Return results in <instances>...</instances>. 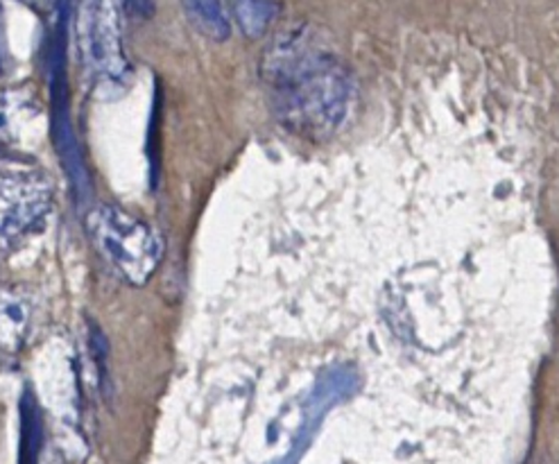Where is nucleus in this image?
Wrapping results in <instances>:
<instances>
[{
    "instance_id": "3",
    "label": "nucleus",
    "mask_w": 559,
    "mask_h": 464,
    "mask_svg": "<svg viewBox=\"0 0 559 464\" xmlns=\"http://www.w3.org/2000/svg\"><path fill=\"white\" fill-rule=\"evenodd\" d=\"M67 8H61V16L55 23V33L48 50V82H50V116H52V141L61 164L73 183L78 198H86L91 191V181L86 172V164L82 157V147L71 120L69 105V80H67V33L69 16Z\"/></svg>"
},
{
    "instance_id": "8",
    "label": "nucleus",
    "mask_w": 559,
    "mask_h": 464,
    "mask_svg": "<svg viewBox=\"0 0 559 464\" xmlns=\"http://www.w3.org/2000/svg\"><path fill=\"white\" fill-rule=\"evenodd\" d=\"M29 109H33V103L23 91L0 88V147L21 136Z\"/></svg>"
},
{
    "instance_id": "2",
    "label": "nucleus",
    "mask_w": 559,
    "mask_h": 464,
    "mask_svg": "<svg viewBox=\"0 0 559 464\" xmlns=\"http://www.w3.org/2000/svg\"><path fill=\"white\" fill-rule=\"evenodd\" d=\"M86 231L105 263L132 286H143L159 267L164 242L136 215L114 204H98L86 213Z\"/></svg>"
},
{
    "instance_id": "5",
    "label": "nucleus",
    "mask_w": 559,
    "mask_h": 464,
    "mask_svg": "<svg viewBox=\"0 0 559 464\" xmlns=\"http://www.w3.org/2000/svg\"><path fill=\"white\" fill-rule=\"evenodd\" d=\"M78 44L86 69L103 84H116L128 75L122 55L120 16L111 3H88L78 14Z\"/></svg>"
},
{
    "instance_id": "4",
    "label": "nucleus",
    "mask_w": 559,
    "mask_h": 464,
    "mask_svg": "<svg viewBox=\"0 0 559 464\" xmlns=\"http://www.w3.org/2000/svg\"><path fill=\"white\" fill-rule=\"evenodd\" d=\"M52 209V189L33 170L0 172V242L14 245L35 234Z\"/></svg>"
},
{
    "instance_id": "1",
    "label": "nucleus",
    "mask_w": 559,
    "mask_h": 464,
    "mask_svg": "<svg viewBox=\"0 0 559 464\" xmlns=\"http://www.w3.org/2000/svg\"><path fill=\"white\" fill-rule=\"evenodd\" d=\"M276 111L290 128L318 134L333 130L345 116L349 84L329 52L306 39H290L270 55Z\"/></svg>"
},
{
    "instance_id": "6",
    "label": "nucleus",
    "mask_w": 559,
    "mask_h": 464,
    "mask_svg": "<svg viewBox=\"0 0 559 464\" xmlns=\"http://www.w3.org/2000/svg\"><path fill=\"white\" fill-rule=\"evenodd\" d=\"M33 326V304L21 288H0V349L19 352Z\"/></svg>"
},
{
    "instance_id": "7",
    "label": "nucleus",
    "mask_w": 559,
    "mask_h": 464,
    "mask_svg": "<svg viewBox=\"0 0 559 464\" xmlns=\"http://www.w3.org/2000/svg\"><path fill=\"white\" fill-rule=\"evenodd\" d=\"M44 449V417L33 392L21 396V447L19 464H39Z\"/></svg>"
},
{
    "instance_id": "9",
    "label": "nucleus",
    "mask_w": 559,
    "mask_h": 464,
    "mask_svg": "<svg viewBox=\"0 0 559 464\" xmlns=\"http://www.w3.org/2000/svg\"><path fill=\"white\" fill-rule=\"evenodd\" d=\"M3 164H5V152H3V147H0V172L8 170V168H3Z\"/></svg>"
}]
</instances>
